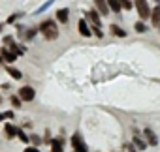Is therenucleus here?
Wrapping results in <instances>:
<instances>
[{
    "instance_id": "1",
    "label": "nucleus",
    "mask_w": 160,
    "mask_h": 152,
    "mask_svg": "<svg viewBox=\"0 0 160 152\" xmlns=\"http://www.w3.org/2000/svg\"><path fill=\"white\" fill-rule=\"evenodd\" d=\"M38 32H40L45 40H49V41L58 38V28H57V23H55L53 19H45V21H42L40 26H38Z\"/></svg>"
},
{
    "instance_id": "2",
    "label": "nucleus",
    "mask_w": 160,
    "mask_h": 152,
    "mask_svg": "<svg viewBox=\"0 0 160 152\" xmlns=\"http://www.w3.org/2000/svg\"><path fill=\"white\" fill-rule=\"evenodd\" d=\"M134 6H136L138 15H139V19H141V21L151 19L152 10H151V6H149V0H134Z\"/></svg>"
},
{
    "instance_id": "3",
    "label": "nucleus",
    "mask_w": 160,
    "mask_h": 152,
    "mask_svg": "<svg viewBox=\"0 0 160 152\" xmlns=\"http://www.w3.org/2000/svg\"><path fill=\"white\" fill-rule=\"evenodd\" d=\"M72 146H73V152H87V145L79 133L72 135Z\"/></svg>"
},
{
    "instance_id": "4",
    "label": "nucleus",
    "mask_w": 160,
    "mask_h": 152,
    "mask_svg": "<svg viewBox=\"0 0 160 152\" xmlns=\"http://www.w3.org/2000/svg\"><path fill=\"white\" fill-rule=\"evenodd\" d=\"M17 96H19L23 102H32V100L36 98V90H34L32 87H21Z\"/></svg>"
},
{
    "instance_id": "5",
    "label": "nucleus",
    "mask_w": 160,
    "mask_h": 152,
    "mask_svg": "<svg viewBox=\"0 0 160 152\" xmlns=\"http://www.w3.org/2000/svg\"><path fill=\"white\" fill-rule=\"evenodd\" d=\"M77 30H79V34H81L83 38H91V36H92V30H91L87 19H79V23H77Z\"/></svg>"
},
{
    "instance_id": "6",
    "label": "nucleus",
    "mask_w": 160,
    "mask_h": 152,
    "mask_svg": "<svg viewBox=\"0 0 160 152\" xmlns=\"http://www.w3.org/2000/svg\"><path fill=\"white\" fill-rule=\"evenodd\" d=\"M143 139L147 141V145L158 146V137H156V133H154L151 128H145V130H143Z\"/></svg>"
},
{
    "instance_id": "7",
    "label": "nucleus",
    "mask_w": 160,
    "mask_h": 152,
    "mask_svg": "<svg viewBox=\"0 0 160 152\" xmlns=\"http://www.w3.org/2000/svg\"><path fill=\"white\" fill-rule=\"evenodd\" d=\"M94 6H96V12H98L102 17H106V15L111 13V10H109V6H108V0H94Z\"/></svg>"
},
{
    "instance_id": "8",
    "label": "nucleus",
    "mask_w": 160,
    "mask_h": 152,
    "mask_svg": "<svg viewBox=\"0 0 160 152\" xmlns=\"http://www.w3.org/2000/svg\"><path fill=\"white\" fill-rule=\"evenodd\" d=\"M57 21L58 23H62V25H66L68 21H70V10L68 8H60V10H57Z\"/></svg>"
},
{
    "instance_id": "9",
    "label": "nucleus",
    "mask_w": 160,
    "mask_h": 152,
    "mask_svg": "<svg viewBox=\"0 0 160 152\" xmlns=\"http://www.w3.org/2000/svg\"><path fill=\"white\" fill-rule=\"evenodd\" d=\"M0 53H2V58H4V62H6V64H12V62H15V60H17V55H15V53H12L8 47H2V51H0Z\"/></svg>"
},
{
    "instance_id": "10",
    "label": "nucleus",
    "mask_w": 160,
    "mask_h": 152,
    "mask_svg": "<svg viewBox=\"0 0 160 152\" xmlns=\"http://www.w3.org/2000/svg\"><path fill=\"white\" fill-rule=\"evenodd\" d=\"M87 21H91V23H92V25H96V26H102L100 13H98L96 10H91V12H87Z\"/></svg>"
},
{
    "instance_id": "11",
    "label": "nucleus",
    "mask_w": 160,
    "mask_h": 152,
    "mask_svg": "<svg viewBox=\"0 0 160 152\" xmlns=\"http://www.w3.org/2000/svg\"><path fill=\"white\" fill-rule=\"evenodd\" d=\"M132 143L136 145V148L138 150H145L149 145H147V141L143 139V137H139V135H134V139H132Z\"/></svg>"
},
{
    "instance_id": "12",
    "label": "nucleus",
    "mask_w": 160,
    "mask_h": 152,
    "mask_svg": "<svg viewBox=\"0 0 160 152\" xmlns=\"http://www.w3.org/2000/svg\"><path fill=\"white\" fill-rule=\"evenodd\" d=\"M151 25H152L154 28L160 26V8H154V10H152V13H151Z\"/></svg>"
},
{
    "instance_id": "13",
    "label": "nucleus",
    "mask_w": 160,
    "mask_h": 152,
    "mask_svg": "<svg viewBox=\"0 0 160 152\" xmlns=\"http://www.w3.org/2000/svg\"><path fill=\"white\" fill-rule=\"evenodd\" d=\"M108 6H109V10H111L113 13H117V15L122 12V6H121L119 0H108Z\"/></svg>"
},
{
    "instance_id": "14",
    "label": "nucleus",
    "mask_w": 160,
    "mask_h": 152,
    "mask_svg": "<svg viewBox=\"0 0 160 152\" xmlns=\"http://www.w3.org/2000/svg\"><path fill=\"white\" fill-rule=\"evenodd\" d=\"M6 69H8V75H12V79H15V81H19V79L23 77V73H21L17 68H12V66L6 64Z\"/></svg>"
},
{
    "instance_id": "15",
    "label": "nucleus",
    "mask_w": 160,
    "mask_h": 152,
    "mask_svg": "<svg viewBox=\"0 0 160 152\" xmlns=\"http://www.w3.org/2000/svg\"><path fill=\"white\" fill-rule=\"evenodd\" d=\"M4 133H6L8 139H13V137L17 135V128L12 126V124H6V126H4Z\"/></svg>"
},
{
    "instance_id": "16",
    "label": "nucleus",
    "mask_w": 160,
    "mask_h": 152,
    "mask_svg": "<svg viewBox=\"0 0 160 152\" xmlns=\"http://www.w3.org/2000/svg\"><path fill=\"white\" fill-rule=\"evenodd\" d=\"M109 30H111V34H113V36H117V38H124V36H126V32H124L119 25H111V26H109Z\"/></svg>"
},
{
    "instance_id": "17",
    "label": "nucleus",
    "mask_w": 160,
    "mask_h": 152,
    "mask_svg": "<svg viewBox=\"0 0 160 152\" xmlns=\"http://www.w3.org/2000/svg\"><path fill=\"white\" fill-rule=\"evenodd\" d=\"M134 30H136V32H139V34H145V32L149 30V26L145 25V21H141V19H139V21L134 25Z\"/></svg>"
},
{
    "instance_id": "18",
    "label": "nucleus",
    "mask_w": 160,
    "mask_h": 152,
    "mask_svg": "<svg viewBox=\"0 0 160 152\" xmlns=\"http://www.w3.org/2000/svg\"><path fill=\"white\" fill-rule=\"evenodd\" d=\"M51 152H62V139H53L51 141Z\"/></svg>"
},
{
    "instance_id": "19",
    "label": "nucleus",
    "mask_w": 160,
    "mask_h": 152,
    "mask_svg": "<svg viewBox=\"0 0 160 152\" xmlns=\"http://www.w3.org/2000/svg\"><path fill=\"white\" fill-rule=\"evenodd\" d=\"M119 2H121L122 10H126V12H130V10L134 8V2H132V0H119Z\"/></svg>"
},
{
    "instance_id": "20",
    "label": "nucleus",
    "mask_w": 160,
    "mask_h": 152,
    "mask_svg": "<svg viewBox=\"0 0 160 152\" xmlns=\"http://www.w3.org/2000/svg\"><path fill=\"white\" fill-rule=\"evenodd\" d=\"M10 102H12V105H13L15 109H19V107H23V100H21L19 96H12V100H10Z\"/></svg>"
},
{
    "instance_id": "21",
    "label": "nucleus",
    "mask_w": 160,
    "mask_h": 152,
    "mask_svg": "<svg viewBox=\"0 0 160 152\" xmlns=\"http://www.w3.org/2000/svg\"><path fill=\"white\" fill-rule=\"evenodd\" d=\"M17 137H19V141H23V143H28V141H30V135H27L23 130H17Z\"/></svg>"
},
{
    "instance_id": "22",
    "label": "nucleus",
    "mask_w": 160,
    "mask_h": 152,
    "mask_svg": "<svg viewBox=\"0 0 160 152\" xmlns=\"http://www.w3.org/2000/svg\"><path fill=\"white\" fill-rule=\"evenodd\" d=\"M91 30H92V34H94V36H98V38H104V32L100 30V26L92 25V26H91Z\"/></svg>"
},
{
    "instance_id": "23",
    "label": "nucleus",
    "mask_w": 160,
    "mask_h": 152,
    "mask_svg": "<svg viewBox=\"0 0 160 152\" xmlns=\"http://www.w3.org/2000/svg\"><path fill=\"white\" fill-rule=\"evenodd\" d=\"M36 32H38V28H28V30L25 32V38H27V40H32V38L36 36Z\"/></svg>"
},
{
    "instance_id": "24",
    "label": "nucleus",
    "mask_w": 160,
    "mask_h": 152,
    "mask_svg": "<svg viewBox=\"0 0 160 152\" xmlns=\"http://www.w3.org/2000/svg\"><path fill=\"white\" fill-rule=\"evenodd\" d=\"M19 17H23V13H13V15H12V17H10L8 21H6V25H12V23H15V21L19 19Z\"/></svg>"
},
{
    "instance_id": "25",
    "label": "nucleus",
    "mask_w": 160,
    "mask_h": 152,
    "mask_svg": "<svg viewBox=\"0 0 160 152\" xmlns=\"http://www.w3.org/2000/svg\"><path fill=\"white\" fill-rule=\"evenodd\" d=\"M124 148H126V152H138V148H136V145H134V143H126V145H124Z\"/></svg>"
},
{
    "instance_id": "26",
    "label": "nucleus",
    "mask_w": 160,
    "mask_h": 152,
    "mask_svg": "<svg viewBox=\"0 0 160 152\" xmlns=\"http://www.w3.org/2000/svg\"><path fill=\"white\" fill-rule=\"evenodd\" d=\"M30 141H32V143H34V145H36V146H40V145H42V139H40V137H38V135H34V133H32V135H30Z\"/></svg>"
},
{
    "instance_id": "27",
    "label": "nucleus",
    "mask_w": 160,
    "mask_h": 152,
    "mask_svg": "<svg viewBox=\"0 0 160 152\" xmlns=\"http://www.w3.org/2000/svg\"><path fill=\"white\" fill-rule=\"evenodd\" d=\"M2 41H4V45H12L13 43V36H4Z\"/></svg>"
},
{
    "instance_id": "28",
    "label": "nucleus",
    "mask_w": 160,
    "mask_h": 152,
    "mask_svg": "<svg viewBox=\"0 0 160 152\" xmlns=\"http://www.w3.org/2000/svg\"><path fill=\"white\" fill-rule=\"evenodd\" d=\"M23 152H40V150H38V146H28V148H25Z\"/></svg>"
},
{
    "instance_id": "29",
    "label": "nucleus",
    "mask_w": 160,
    "mask_h": 152,
    "mask_svg": "<svg viewBox=\"0 0 160 152\" xmlns=\"http://www.w3.org/2000/svg\"><path fill=\"white\" fill-rule=\"evenodd\" d=\"M4 116H6V118H13V111H6Z\"/></svg>"
},
{
    "instance_id": "30",
    "label": "nucleus",
    "mask_w": 160,
    "mask_h": 152,
    "mask_svg": "<svg viewBox=\"0 0 160 152\" xmlns=\"http://www.w3.org/2000/svg\"><path fill=\"white\" fill-rule=\"evenodd\" d=\"M4 118H6V116H4V113H0V122H2Z\"/></svg>"
},
{
    "instance_id": "31",
    "label": "nucleus",
    "mask_w": 160,
    "mask_h": 152,
    "mask_svg": "<svg viewBox=\"0 0 160 152\" xmlns=\"http://www.w3.org/2000/svg\"><path fill=\"white\" fill-rule=\"evenodd\" d=\"M2 28H4V23H0V32H2Z\"/></svg>"
},
{
    "instance_id": "32",
    "label": "nucleus",
    "mask_w": 160,
    "mask_h": 152,
    "mask_svg": "<svg viewBox=\"0 0 160 152\" xmlns=\"http://www.w3.org/2000/svg\"><path fill=\"white\" fill-rule=\"evenodd\" d=\"M154 2H156V4H160V0H154Z\"/></svg>"
},
{
    "instance_id": "33",
    "label": "nucleus",
    "mask_w": 160,
    "mask_h": 152,
    "mask_svg": "<svg viewBox=\"0 0 160 152\" xmlns=\"http://www.w3.org/2000/svg\"><path fill=\"white\" fill-rule=\"evenodd\" d=\"M158 30H160V26H158Z\"/></svg>"
}]
</instances>
